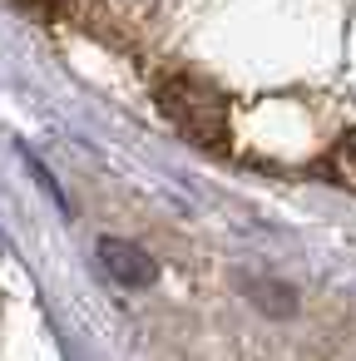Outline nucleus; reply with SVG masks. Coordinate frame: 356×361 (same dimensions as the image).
Wrapping results in <instances>:
<instances>
[{"mask_svg":"<svg viewBox=\"0 0 356 361\" xmlns=\"http://www.w3.org/2000/svg\"><path fill=\"white\" fill-rule=\"evenodd\" d=\"M159 104H164V114L178 124L183 139H193V144H203V149H223L228 104H223V94H218L213 85H203V80H193V75H173V80H164Z\"/></svg>","mask_w":356,"mask_h":361,"instance_id":"obj_1","label":"nucleus"},{"mask_svg":"<svg viewBox=\"0 0 356 361\" xmlns=\"http://www.w3.org/2000/svg\"><path fill=\"white\" fill-rule=\"evenodd\" d=\"M99 252H104V267H109L119 282H129V287H149V282H154V257H144L134 243H114V238H109Z\"/></svg>","mask_w":356,"mask_h":361,"instance_id":"obj_2","label":"nucleus"},{"mask_svg":"<svg viewBox=\"0 0 356 361\" xmlns=\"http://www.w3.org/2000/svg\"><path fill=\"white\" fill-rule=\"evenodd\" d=\"M25 6H35L40 16H60V11L70 6V0H25Z\"/></svg>","mask_w":356,"mask_h":361,"instance_id":"obj_3","label":"nucleus"}]
</instances>
